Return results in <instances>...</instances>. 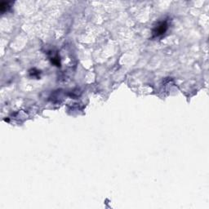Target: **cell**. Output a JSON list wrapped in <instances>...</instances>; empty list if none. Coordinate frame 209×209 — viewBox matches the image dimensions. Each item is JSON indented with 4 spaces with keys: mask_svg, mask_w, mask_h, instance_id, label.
I'll return each instance as SVG.
<instances>
[{
    "mask_svg": "<svg viewBox=\"0 0 209 209\" xmlns=\"http://www.w3.org/2000/svg\"><path fill=\"white\" fill-rule=\"evenodd\" d=\"M9 3H6V2L1 3V4H0V10H1V12H4L6 10H8V8H9Z\"/></svg>",
    "mask_w": 209,
    "mask_h": 209,
    "instance_id": "obj_2",
    "label": "cell"
},
{
    "mask_svg": "<svg viewBox=\"0 0 209 209\" xmlns=\"http://www.w3.org/2000/svg\"><path fill=\"white\" fill-rule=\"evenodd\" d=\"M168 29V24L167 21H163L160 22L156 26V27L154 28V31H153V35L154 37H159L161 35H163L165 34V32Z\"/></svg>",
    "mask_w": 209,
    "mask_h": 209,
    "instance_id": "obj_1",
    "label": "cell"
}]
</instances>
